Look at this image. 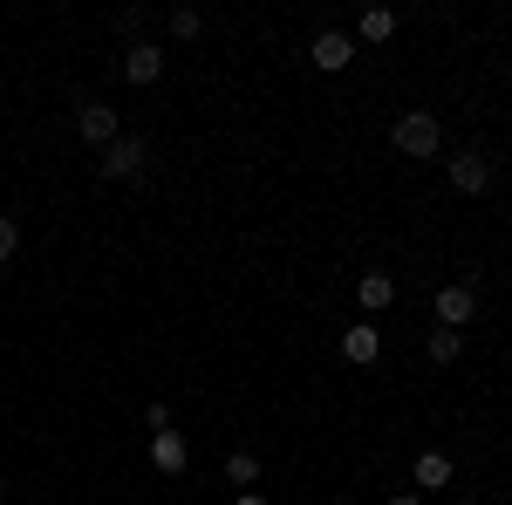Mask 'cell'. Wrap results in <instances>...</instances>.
<instances>
[{"instance_id":"obj_8","label":"cell","mask_w":512,"mask_h":505,"mask_svg":"<svg viewBox=\"0 0 512 505\" xmlns=\"http://www.w3.org/2000/svg\"><path fill=\"white\" fill-rule=\"evenodd\" d=\"M151 465L171 471V478L192 465V451H185V437H178V430H158V437H151Z\"/></svg>"},{"instance_id":"obj_16","label":"cell","mask_w":512,"mask_h":505,"mask_svg":"<svg viewBox=\"0 0 512 505\" xmlns=\"http://www.w3.org/2000/svg\"><path fill=\"white\" fill-rule=\"evenodd\" d=\"M14 253H21V219H7V212H0V267H7Z\"/></svg>"},{"instance_id":"obj_14","label":"cell","mask_w":512,"mask_h":505,"mask_svg":"<svg viewBox=\"0 0 512 505\" xmlns=\"http://www.w3.org/2000/svg\"><path fill=\"white\" fill-rule=\"evenodd\" d=\"M171 35L198 41V35H205V14H198V7H171Z\"/></svg>"},{"instance_id":"obj_18","label":"cell","mask_w":512,"mask_h":505,"mask_svg":"<svg viewBox=\"0 0 512 505\" xmlns=\"http://www.w3.org/2000/svg\"><path fill=\"white\" fill-rule=\"evenodd\" d=\"M390 505H417V492H396V499Z\"/></svg>"},{"instance_id":"obj_2","label":"cell","mask_w":512,"mask_h":505,"mask_svg":"<svg viewBox=\"0 0 512 505\" xmlns=\"http://www.w3.org/2000/svg\"><path fill=\"white\" fill-rule=\"evenodd\" d=\"M76 130L96 144V151H110V144L123 137V130H117V110H110L103 96H82V103H76Z\"/></svg>"},{"instance_id":"obj_4","label":"cell","mask_w":512,"mask_h":505,"mask_svg":"<svg viewBox=\"0 0 512 505\" xmlns=\"http://www.w3.org/2000/svg\"><path fill=\"white\" fill-rule=\"evenodd\" d=\"M472 314H478V280H451V287H437V321H444V328L465 335Z\"/></svg>"},{"instance_id":"obj_11","label":"cell","mask_w":512,"mask_h":505,"mask_svg":"<svg viewBox=\"0 0 512 505\" xmlns=\"http://www.w3.org/2000/svg\"><path fill=\"white\" fill-rule=\"evenodd\" d=\"M417 485H424V492L451 485V458H444V451H424V458H417Z\"/></svg>"},{"instance_id":"obj_6","label":"cell","mask_w":512,"mask_h":505,"mask_svg":"<svg viewBox=\"0 0 512 505\" xmlns=\"http://www.w3.org/2000/svg\"><path fill=\"white\" fill-rule=\"evenodd\" d=\"M308 55H315V69H328V76H342V69L355 62V41L328 28V35H315V48H308Z\"/></svg>"},{"instance_id":"obj_13","label":"cell","mask_w":512,"mask_h":505,"mask_svg":"<svg viewBox=\"0 0 512 505\" xmlns=\"http://www.w3.org/2000/svg\"><path fill=\"white\" fill-rule=\"evenodd\" d=\"M424 349H431V362H458V355H465V335H458V328H431Z\"/></svg>"},{"instance_id":"obj_7","label":"cell","mask_w":512,"mask_h":505,"mask_svg":"<svg viewBox=\"0 0 512 505\" xmlns=\"http://www.w3.org/2000/svg\"><path fill=\"white\" fill-rule=\"evenodd\" d=\"M123 76H130V82H158V76H164V48H158V41H130Z\"/></svg>"},{"instance_id":"obj_17","label":"cell","mask_w":512,"mask_h":505,"mask_svg":"<svg viewBox=\"0 0 512 505\" xmlns=\"http://www.w3.org/2000/svg\"><path fill=\"white\" fill-rule=\"evenodd\" d=\"M233 505H267V499H260V492H239V499Z\"/></svg>"},{"instance_id":"obj_19","label":"cell","mask_w":512,"mask_h":505,"mask_svg":"<svg viewBox=\"0 0 512 505\" xmlns=\"http://www.w3.org/2000/svg\"><path fill=\"white\" fill-rule=\"evenodd\" d=\"M0 492H7V478H0Z\"/></svg>"},{"instance_id":"obj_10","label":"cell","mask_w":512,"mask_h":505,"mask_svg":"<svg viewBox=\"0 0 512 505\" xmlns=\"http://www.w3.org/2000/svg\"><path fill=\"white\" fill-rule=\"evenodd\" d=\"M342 355H349V362H376V355H383V335H376V328H349V335H342Z\"/></svg>"},{"instance_id":"obj_9","label":"cell","mask_w":512,"mask_h":505,"mask_svg":"<svg viewBox=\"0 0 512 505\" xmlns=\"http://www.w3.org/2000/svg\"><path fill=\"white\" fill-rule=\"evenodd\" d=\"M355 294H362V308H390V301H396V280H390V273H362V280H355Z\"/></svg>"},{"instance_id":"obj_3","label":"cell","mask_w":512,"mask_h":505,"mask_svg":"<svg viewBox=\"0 0 512 505\" xmlns=\"http://www.w3.org/2000/svg\"><path fill=\"white\" fill-rule=\"evenodd\" d=\"M144 164H151V144H144V137H117V144L103 151V178L130 185V178H144Z\"/></svg>"},{"instance_id":"obj_5","label":"cell","mask_w":512,"mask_h":505,"mask_svg":"<svg viewBox=\"0 0 512 505\" xmlns=\"http://www.w3.org/2000/svg\"><path fill=\"white\" fill-rule=\"evenodd\" d=\"M444 171H451V185H458V192H492V178H499V164H492V157L485 151H458L451 157V164H444Z\"/></svg>"},{"instance_id":"obj_15","label":"cell","mask_w":512,"mask_h":505,"mask_svg":"<svg viewBox=\"0 0 512 505\" xmlns=\"http://www.w3.org/2000/svg\"><path fill=\"white\" fill-rule=\"evenodd\" d=\"M226 478H233V485H260V458H253V451H233V458H226Z\"/></svg>"},{"instance_id":"obj_12","label":"cell","mask_w":512,"mask_h":505,"mask_svg":"<svg viewBox=\"0 0 512 505\" xmlns=\"http://www.w3.org/2000/svg\"><path fill=\"white\" fill-rule=\"evenodd\" d=\"M355 35H362V41H390V35H396V7H369Z\"/></svg>"},{"instance_id":"obj_1","label":"cell","mask_w":512,"mask_h":505,"mask_svg":"<svg viewBox=\"0 0 512 505\" xmlns=\"http://www.w3.org/2000/svg\"><path fill=\"white\" fill-rule=\"evenodd\" d=\"M390 144H396L403 157H437L444 130H437L431 110H403V117H396V130H390Z\"/></svg>"}]
</instances>
